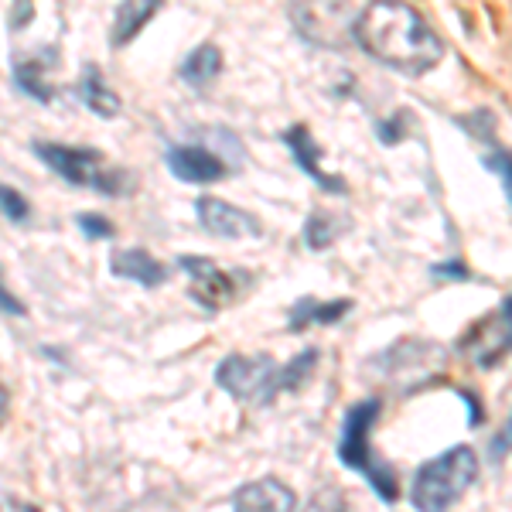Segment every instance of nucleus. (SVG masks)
I'll use <instances>...</instances> for the list:
<instances>
[{
	"instance_id": "obj_11",
	"label": "nucleus",
	"mask_w": 512,
	"mask_h": 512,
	"mask_svg": "<svg viewBox=\"0 0 512 512\" xmlns=\"http://www.w3.org/2000/svg\"><path fill=\"white\" fill-rule=\"evenodd\" d=\"M287 140V147L294 151V161L304 168V175L308 178H315L325 192H332V195H345V181L342 178H335V175H328L325 168H321V154H318V144L311 140V130L308 127H291L284 134Z\"/></svg>"
},
{
	"instance_id": "obj_3",
	"label": "nucleus",
	"mask_w": 512,
	"mask_h": 512,
	"mask_svg": "<svg viewBox=\"0 0 512 512\" xmlns=\"http://www.w3.org/2000/svg\"><path fill=\"white\" fill-rule=\"evenodd\" d=\"M376 417H379V400H362V403H355V407H349L345 424H342L338 454H342L345 465L355 468L359 475H366L386 502H393L396 495H400V482H396L393 468H386L373 454V448H369V431H373Z\"/></svg>"
},
{
	"instance_id": "obj_25",
	"label": "nucleus",
	"mask_w": 512,
	"mask_h": 512,
	"mask_svg": "<svg viewBox=\"0 0 512 512\" xmlns=\"http://www.w3.org/2000/svg\"><path fill=\"white\" fill-rule=\"evenodd\" d=\"M431 274L444 277V280H468V267H465V263H437Z\"/></svg>"
},
{
	"instance_id": "obj_13",
	"label": "nucleus",
	"mask_w": 512,
	"mask_h": 512,
	"mask_svg": "<svg viewBox=\"0 0 512 512\" xmlns=\"http://www.w3.org/2000/svg\"><path fill=\"white\" fill-rule=\"evenodd\" d=\"M291 18L301 24L304 38L321 41V45H332V35L328 28L338 24V28H349V18H345L342 4H325V7H294Z\"/></svg>"
},
{
	"instance_id": "obj_15",
	"label": "nucleus",
	"mask_w": 512,
	"mask_h": 512,
	"mask_svg": "<svg viewBox=\"0 0 512 512\" xmlns=\"http://www.w3.org/2000/svg\"><path fill=\"white\" fill-rule=\"evenodd\" d=\"M76 93H79L82 103L89 106V110L99 113V117H117V113H120V99H117V93H113V89L106 86V79L99 76L96 69H86V72H82Z\"/></svg>"
},
{
	"instance_id": "obj_28",
	"label": "nucleus",
	"mask_w": 512,
	"mask_h": 512,
	"mask_svg": "<svg viewBox=\"0 0 512 512\" xmlns=\"http://www.w3.org/2000/svg\"><path fill=\"white\" fill-rule=\"evenodd\" d=\"M0 512H38V509H31L28 502H18V499H7V495H0Z\"/></svg>"
},
{
	"instance_id": "obj_27",
	"label": "nucleus",
	"mask_w": 512,
	"mask_h": 512,
	"mask_svg": "<svg viewBox=\"0 0 512 512\" xmlns=\"http://www.w3.org/2000/svg\"><path fill=\"white\" fill-rule=\"evenodd\" d=\"M400 123H403V113H396L393 120L379 123V134H383L386 144H396V140H400Z\"/></svg>"
},
{
	"instance_id": "obj_23",
	"label": "nucleus",
	"mask_w": 512,
	"mask_h": 512,
	"mask_svg": "<svg viewBox=\"0 0 512 512\" xmlns=\"http://www.w3.org/2000/svg\"><path fill=\"white\" fill-rule=\"evenodd\" d=\"M76 222H79V229H82V233H86L89 239H110V236H113L110 219L93 216V212H82V216H79Z\"/></svg>"
},
{
	"instance_id": "obj_9",
	"label": "nucleus",
	"mask_w": 512,
	"mask_h": 512,
	"mask_svg": "<svg viewBox=\"0 0 512 512\" xmlns=\"http://www.w3.org/2000/svg\"><path fill=\"white\" fill-rule=\"evenodd\" d=\"M168 168L171 175L181 181H192V185H209V181H219L226 175V164H222L216 154L205 151V147H171L168 151Z\"/></svg>"
},
{
	"instance_id": "obj_7",
	"label": "nucleus",
	"mask_w": 512,
	"mask_h": 512,
	"mask_svg": "<svg viewBox=\"0 0 512 512\" xmlns=\"http://www.w3.org/2000/svg\"><path fill=\"white\" fill-rule=\"evenodd\" d=\"M181 267L188 270V294L205 308H226L239 291V274H226L212 260H198V256H181Z\"/></svg>"
},
{
	"instance_id": "obj_26",
	"label": "nucleus",
	"mask_w": 512,
	"mask_h": 512,
	"mask_svg": "<svg viewBox=\"0 0 512 512\" xmlns=\"http://www.w3.org/2000/svg\"><path fill=\"white\" fill-rule=\"evenodd\" d=\"M512 451V420L506 427H502L499 434H495V441H492V454L495 458H506V454Z\"/></svg>"
},
{
	"instance_id": "obj_20",
	"label": "nucleus",
	"mask_w": 512,
	"mask_h": 512,
	"mask_svg": "<svg viewBox=\"0 0 512 512\" xmlns=\"http://www.w3.org/2000/svg\"><path fill=\"white\" fill-rule=\"evenodd\" d=\"M315 366H318V352L315 349L297 355L291 366H284V390H301L304 379L315 373Z\"/></svg>"
},
{
	"instance_id": "obj_16",
	"label": "nucleus",
	"mask_w": 512,
	"mask_h": 512,
	"mask_svg": "<svg viewBox=\"0 0 512 512\" xmlns=\"http://www.w3.org/2000/svg\"><path fill=\"white\" fill-rule=\"evenodd\" d=\"M222 69V52L216 45H198L185 62H181V79L195 89H205Z\"/></svg>"
},
{
	"instance_id": "obj_4",
	"label": "nucleus",
	"mask_w": 512,
	"mask_h": 512,
	"mask_svg": "<svg viewBox=\"0 0 512 512\" xmlns=\"http://www.w3.org/2000/svg\"><path fill=\"white\" fill-rule=\"evenodd\" d=\"M35 154L59 178L72 181L79 188H96L103 195L120 198L130 188V175L113 168L99 151H86V147H65V144H35Z\"/></svg>"
},
{
	"instance_id": "obj_1",
	"label": "nucleus",
	"mask_w": 512,
	"mask_h": 512,
	"mask_svg": "<svg viewBox=\"0 0 512 512\" xmlns=\"http://www.w3.org/2000/svg\"><path fill=\"white\" fill-rule=\"evenodd\" d=\"M352 35L373 59L403 76H424L444 55V41L410 4H369L355 18Z\"/></svg>"
},
{
	"instance_id": "obj_6",
	"label": "nucleus",
	"mask_w": 512,
	"mask_h": 512,
	"mask_svg": "<svg viewBox=\"0 0 512 512\" xmlns=\"http://www.w3.org/2000/svg\"><path fill=\"white\" fill-rule=\"evenodd\" d=\"M458 352L478 369H492L506 359L512 352V297H506L492 315H485L468 328L465 338L458 342Z\"/></svg>"
},
{
	"instance_id": "obj_24",
	"label": "nucleus",
	"mask_w": 512,
	"mask_h": 512,
	"mask_svg": "<svg viewBox=\"0 0 512 512\" xmlns=\"http://www.w3.org/2000/svg\"><path fill=\"white\" fill-rule=\"evenodd\" d=\"M485 168L495 171L502 181H506V192H509V202H512V158L506 151H492L489 158H485Z\"/></svg>"
},
{
	"instance_id": "obj_18",
	"label": "nucleus",
	"mask_w": 512,
	"mask_h": 512,
	"mask_svg": "<svg viewBox=\"0 0 512 512\" xmlns=\"http://www.w3.org/2000/svg\"><path fill=\"white\" fill-rule=\"evenodd\" d=\"M45 59H21L18 69H14V76H18V86L24 89L28 96L41 99V103H48L52 99V86H48L45 79Z\"/></svg>"
},
{
	"instance_id": "obj_19",
	"label": "nucleus",
	"mask_w": 512,
	"mask_h": 512,
	"mask_svg": "<svg viewBox=\"0 0 512 512\" xmlns=\"http://www.w3.org/2000/svg\"><path fill=\"white\" fill-rule=\"evenodd\" d=\"M338 233H342V222H338L335 216H328V212H315V216L308 219L304 239H308L311 250H328V246L338 239Z\"/></svg>"
},
{
	"instance_id": "obj_22",
	"label": "nucleus",
	"mask_w": 512,
	"mask_h": 512,
	"mask_svg": "<svg viewBox=\"0 0 512 512\" xmlns=\"http://www.w3.org/2000/svg\"><path fill=\"white\" fill-rule=\"evenodd\" d=\"M308 512H352V509H349V499L338 489H325L308 502Z\"/></svg>"
},
{
	"instance_id": "obj_5",
	"label": "nucleus",
	"mask_w": 512,
	"mask_h": 512,
	"mask_svg": "<svg viewBox=\"0 0 512 512\" xmlns=\"http://www.w3.org/2000/svg\"><path fill=\"white\" fill-rule=\"evenodd\" d=\"M216 383L243 403H270L284 393V366L270 355H229L219 366Z\"/></svg>"
},
{
	"instance_id": "obj_8",
	"label": "nucleus",
	"mask_w": 512,
	"mask_h": 512,
	"mask_svg": "<svg viewBox=\"0 0 512 512\" xmlns=\"http://www.w3.org/2000/svg\"><path fill=\"white\" fill-rule=\"evenodd\" d=\"M198 219H202V226L209 229V233L226 236V239L263 236V226L256 222V216L236 209V205H229V202H222V198H212V195L198 198Z\"/></svg>"
},
{
	"instance_id": "obj_10",
	"label": "nucleus",
	"mask_w": 512,
	"mask_h": 512,
	"mask_svg": "<svg viewBox=\"0 0 512 512\" xmlns=\"http://www.w3.org/2000/svg\"><path fill=\"white\" fill-rule=\"evenodd\" d=\"M294 506V492L277 478H260V482L243 485L233 499V512H294Z\"/></svg>"
},
{
	"instance_id": "obj_2",
	"label": "nucleus",
	"mask_w": 512,
	"mask_h": 512,
	"mask_svg": "<svg viewBox=\"0 0 512 512\" xmlns=\"http://www.w3.org/2000/svg\"><path fill=\"white\" fill-rule=\"evenodd\" d=\"M475 475L478 454L468 444H461V448H451L437 454L434 461H427V465H420L410 499H414L420 512H448L465 495L468 485L475 482Z\"/></svg>"
},
{
	"instance_id": "obj_12",
	"label": "nucleus",
	"mask_w": 512,
	"mask_h": 512,
	"mask_svg": "<svg viewBox=\"0 0 512 512\" xmlns=\"http://www.w3.org/2000/svg\"><path fill=\"white\" fill-rule=\"evenodd\" d=\"M110 270H113V277H120V280H134V284L140 287H158L168 280V270L161 267L158 260H154L147 250H117L110 256Z\"/></svg>"
},
{
	"instance_id": "obj_17",
	"label": "nucleus",
	"mask_w": 512,
	"mask_h": 512,
	"mask_svg": "<svg viewBox=\"0 0 512 512\" xmlns=\"http://www.w3.org/2000/svg\"><path fill=\"white\" fill-rule=\"evenodd\" d=\"M161 11V4L154 0H140V4H120L117 7V21H113V45H127L130 38L144 28L154 14Z\"/></svg>"
},
{
	"instance_id": "obj_14",
	"label": "nucleus",
	"mask_w": 512,
	"mask_h": 512,
	"mask_svg": "<svg viewBox=\"0 0 512 512\" xmlns=\"http://www.w3.org/2000/svg\"><path fill=\"white\" fill-rule=\"evenodd\" d=\"M349 311H352V301H345V297L328 301V304L315 301V297H301V301L294 304L291 318H287V328H291V332H304L308 325H332V321L349 315Z\"/></svg>"
},
{
	"instance_id": "obj_21",
	"label": "nucleus",
	"mask_w": 512,
	"mask_h": 512,
	"mask_svg": "<svg viewBox=\"0 0 512 512\" xmlns=\"http://www.w3.org/2000/svg\"><path fill=\"white\" fill-rule=\"evenodd\" d=\"M0 212H4L7 219H14V222H24V219H28V202L21 198V192L0 185Z\"/></svg>"
}]
</instances>
